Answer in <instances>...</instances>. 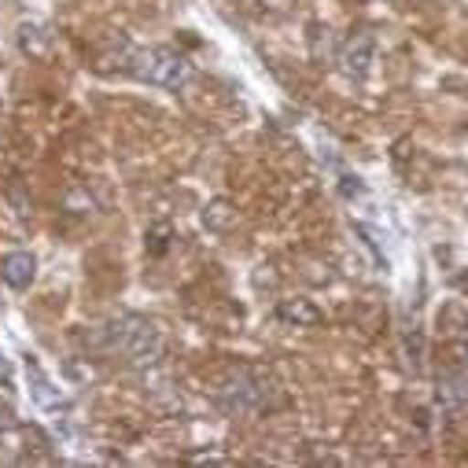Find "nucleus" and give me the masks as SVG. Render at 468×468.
Instances as JSON below:
<instances>
[{
  "label": "nucleus",
  "mask_w": 468,
  "mask_h": 468,
  "mask_svg": "<svg viewBox=\"0 0 468 468\" xmlns=\"http://www.w3.org/2000/svg\"><path fill=\"white\" fill-rule=\"evenodd\" d=\"M103 346L107 350H119V355L133 366V369H148L163 358V335L148 317L126 314L119 321L103 324Z\"/></svg>",
  "instance_id": "obj_1"
},
{
  "label": "nucleus",
  "mask_w": 468,
  "mask_h": 468,
  "mask_svg": "<svg viewBox=\"0 0 468 468\" xmlns=\"http://www.w3.org/2000/svg\"><path fill=\"white\" fill-rule=\"evenodd\" d=\"M126 67H130L133 78H141V81H148V85H159V89H170V92L185 89L188 78H192V63H188L181 52L163 48V45H155V48H137Z\"/></svg>",
  "instance_id": "obj_2"
},
{
  "label": "nucleus",
  "mask_w": 468,
  "mask_h": 468,
  "mask_svg": "<svg viewBox=\"0 0 468 468\" xmlns=\"http://www.w3.org/2000/svg\"><path fill=\"white\" fill-rule=\"evenodd\" d=\"M335 63H339V70H343L350 81L369 78V70H373V63H377V41H373L369 34L346 37L343 48H339V56H335Z\"/></svg>",
  "instance_id": "obj_3"
},
{
  "label": "nucleus",
  "mask_w": 468,
  "mask_h": 468,
  "mask_svg": "<svg viewBox=\"0 0 468 468\" xmlns=\"http://www.w3.org/2000/svg\"><path fill=\"white\" fill-rule=\"evenodd\" d=\"M27 380H30V399L45 410V413H67L70 410V399L52 384V377L41 369V362L30 355L27 358Z\"/></svg>",
  "instance_id": "obj_4"
},
{
  "label": "nucleus",
  "mask_w": 468,
  "mask_h": 468,
  "mask_svg": "<svg viewBox=\"0 0 468 468\" xmlns=\"http://www.w3.org/2000/svg\"><path fill=\"white\" fill-rule=\"evenodd\" d=\"M218 402H221V410H229V413H248V410H255V406L262 402V388H259L248 373H232V377L218 388Z\"/></svg>",
  "instance_id": "obj_5"
},
{
  "label": "nucleus",
  "mask_w": 468,
  "mask_h": 468,
  "mask_svg": "<svg viewBox=\"0 0 468 468\" xmlns=\"http://www.w3.org/2000/svg\"><path fill=\"white\" fill-rule=\"evenodd\" d=\"M34 273H37V259L30 251H12V255H5V262H0V281L16 292H27Z\"/></svg>",
  "instance_id": "obj_6"
},
{
  "label": "nucleus",
  "mask_w": 468,
  "mask_h": 468,
  "mask_svg": "<svg viewBox=\"0 0 468 468\" xmlns=\"http://www.w3.org/2000/svg\"><path fill=\"white\" fill-rule=\"evenodd\" d=\"M277 317L288 324H321V310L310 299H284L277 306Z\"/></svg>",
  "instance_id": "obj_7"
},
{
  "label": "nucleus",
  "mask_w": 468,
  "mask_h": 468,
  "mask_svg": "<svg viewBox=\"0 0 468 468\" xmlns=\"http://www.w3.org/2000/svg\"><path fill=\"white\" fill-rule=\"evenodd\" d=\"M52 45V34L45 23H23L19 27V48L23 56H45V48Z\"/></svg>",
  "instance_id": "obj_8"
},
{
  "label": "nucleus",
  "mask_w": 468,
  "mask_h": 468,
  "mask_svg": "<svg viewBox=\"0 0 468 468\" xmlns=\"http://www.w3.org/2000/svg\"><path fill=\"white\" fill-rule=\"evenodd\" d=\"M203 221H207L210 229H225V225L232 221V210H229V203H225V199H218V203H210V210L203 214Z\"/></svg>",
  "instance_id": "obj_9"
},
{
  "label": "nucleus",
  "mask_w": 468,
  "mask_h": 468,
  "mask_svg": "<svg viewBox=\"0 0 468 468\" xmlns=\"http://www.w3.org/2000/svg\"><path fill=\"white\" fill-rule=\"evenodd\" d=\"M8 428H16V410L8 402H0V435H5Z\"/></svg>",
  "instance_id": "obj_10"
},
{
  "label": "nucleus",
  "mask_w": 468,
  "mask_h": 468,
  "mask_svg": "<svg viewBox=\"0 0 468 468\" xmlns=\"http://www.w3.org/2000/svg\"><path fill=\"white\" fill-rule=\"evenodd\" d=\"M12 377H16V366H12V358L5 355V350H0V380L12 384Z\"/></svg>",
  "instance_id": "obj_11"
},
{
  "label": "nucleus",
  "mask_w": 468,
  "mask_h": 468,
  "mask_svg": "<svg viewBox=\"0 0 468 468\" xmlns=\"http://www.w3.org/2000/svg\"><path fill=\"white\" fill-rule=\"evenodd\" d=\"M292 0H259V8H270V12H284Z\"/></svg>",
  "instance_id": "obj_12"
}]
</instances>
